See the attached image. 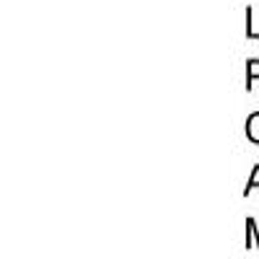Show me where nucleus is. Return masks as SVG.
<instances>
[{"mask_svg": "<svg viewBox=\"0 0 259 259\" xmlns=\"http://www.w3.org/2000/svg\"><path fill=\"white\" fill-rule=\"evenodd\" d=\"M246 138L259 145V112L249 114V119H246Z\"/></svg>", "mask_w": 259, "mask_h": 259, "instance_id": "1", "label": "nucleus"}, {"mask_svg": "<svg viewBox=\"0 0 259 259\" xmlns=\"http://www.w3.org/2000/svg\"><path fill=\"white\" fill-rule=\"evenodd\" d=\"M259 78V60H249V68H246V89H251V83Z\"/></svg>", "mask_w": 259, "mask_h": 259, "instance_id": "2", "label": "nucleus"}, {"mask_svg": "<svg viewBox=\"0 0 259 259\" xmlns=\"http://www.w3.org/2000/svg\"><path fill=\"white\" fill-rule=\"evenodd\" d=\"M254 187H259V166H254L251 177H249V182H246V189H244V194H249Z\"/></svg>", "mask_w": 259, "mask_h": 259, "instance_id": "3", "label": "nucleus"}, {"mask_svg": "<svg viewBox=\"0 0 259 259\" xmlns=\"http://www.w3.org/2000/svg\"><path fill=\"white\" fill-rule=\"evenodd\" d=\"M246 34H249V39H259V31H254V21H251V8H246Z\"/></svg>", "mask_w": 259, "mask_h": 259, "instance_id": "4", "label": "nucleus"}]
</instances>
